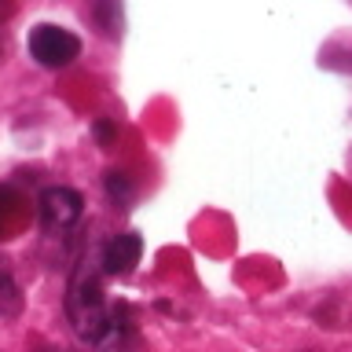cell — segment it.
<instances>
[{
  "label": "cell",
  "instance_id": "6",
  "mask_svg": "<svg viewBox=\"0 0 352 352\" xmlns=\"http://www.w3.org/2000/svg\"><path fill=\"white\" fill-rule=\"evenodd\" d=\"M129 191H132V184H129V176H125V173H107V195H110V198L125 202Z\"/></svg>",
  "mask_w": 352,
  "mask_h": 352
},
{
  "label": "cell",
  "instance_id": "8",
  "mask_svg": "<svg viewBox=\"0 0 352 352\" xmlns=\"http://www.w3.org/2000/svg\"><path fill=\"white\" fill-rule=\"evenodd\" d=\"M4 198H8V191H0V202H4ZM0 228H4V217H0Z\"/></svg>",
  "mask_w": 352,
  "mask_h": 352
},
{
  "label": "cell",
  "instance_id": "3",
  "mask_svg": "<svg viewBox=\"0 0 352 352\" xmlns=\"http://www.w3.org/2000/svg\"><path fill=\"white\" fill-rule=\"evenodd\" d=\"M85 213V198L74 187H48L41 195V220L48 231H66L74 228Z\"/></svg>",
  "mask_w": 352,
  "mask_h": 352
},
{
  "label": "cell",
  "instance_id": "1",
  "mask_svg": "<svg viewBox=\"0 0 352 352\" xmlns=\"http://www.w3.org/2000/svg\"><path fill=\"white\" fill-rule=\"evenodd\" d=\"M66 312H70L74 330L85 341H103V334L110 330V312L103 305V290H99V279L88 268H81L70 283V297H66Z\"/></svg>",
  "mask_w": 352,
  "mask_h": 352
},
{
  "label": "cell",
  "instance_id": "5",
  "mask_svg": "<svg viewBox=\"0 0 352 352\" xmlns=\"http://www.w3.org/2000/svg\"><path fill=\"white\" fill-rule=\"evenodd\" d=\"M22 312V294L11 283V275H0V319H11Z\"/></svg>",
  "mask_w": 352,
  "mask_h": 352
},
{
  "label": "cell",
  "instance_id": "7",
  "mask_svg": "<svg viewBox=\"0 0 352 352\" xmlns=\"http://www.w3.org/2000/svg\"><path fill=\"white\" fill-rule=\"evenodd\" d=\"M118 136V129H114V121H107V118H99L96 121V140L99 143H110V140H114Z\"/></svg>",
  "mask_w": 352,
  "mask_h": 352
},
{
  "label": "cell",
  "instance_id": "2",
  "mask_svg": "<svg viewBox=\"0 0 352 352\" xmlns=\"http://www.w3.org/2000/svg\"><path fill=\"white\" fill-rule=\"evenodd\" d=\"M30 55L37 59L41 66H48V70H63V66H70L77 55H81V37L63 26H55V22H41V26L30 30Z\"/></svg>",
  "mask_w": 352,
  "mask_h": 352
},
{
  "label": "cell",
  "instance_id": "4",
  "mask_svg": "<svg viewBox=\"0 0 352 352\" xmlns=\"http://www.w3.org/2000/svg\"><path fill=\"white\" fill-rule=\"evenodd\" d=\"M143 257V239L136 231H125V235H114L103 250V272L107 275H129Z\"/></svg>",
  "mask_w": 352,
  "mask_h": 352
}]
</instances>
